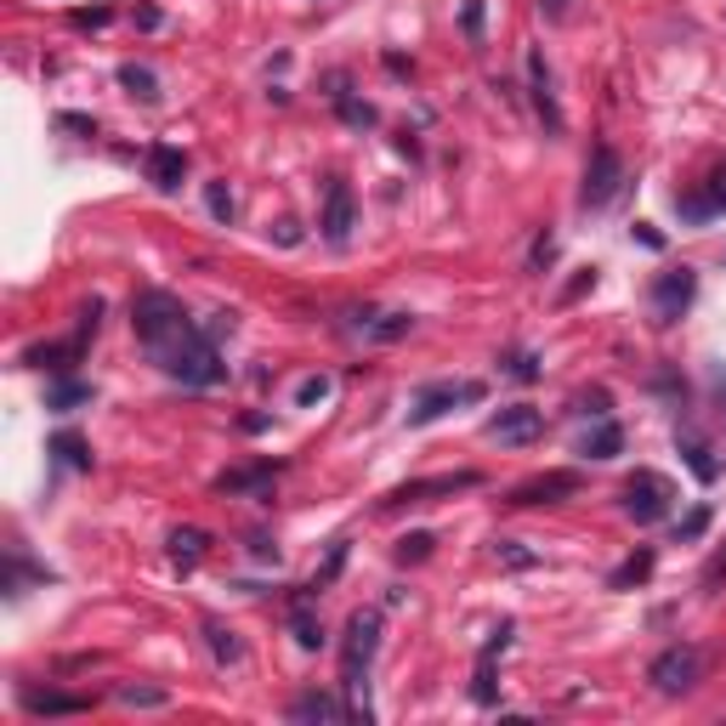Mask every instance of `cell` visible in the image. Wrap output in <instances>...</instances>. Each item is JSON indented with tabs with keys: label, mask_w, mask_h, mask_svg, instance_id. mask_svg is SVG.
Wrapping results in <instances>:
<instances>
[{
	"label": "cell",
	"mask_w": 726,
	"mask_h": 726,
	"mask_svg": "<svg viewBox=\"0 0 726 726\" xmlns=\"http://www.w3.org/2000/svg\"><path fill=\"white\" fill-rule=\"evenodd\" d=\"M148 353H154V364L170 374V381H182V386H216L221 374V358H216V341L199 330V323L188 318L182 330H170L160 346H148Z\"/></svg>",
	"instance_id": "6da1fadb"
},
{
	"label": "cell",
	"mask_w": 726,
	"mask_h": 726,
	"mask_svg": "<svg viewBox=\"0 0 726 726\" xmlns=\"http://www.w3.org/2000/svg\"><path fill=\"white\" fill-rule=\"evenodd\" d=\"M374 647H381V619L374 613H353L346 619V641H341V682L346 698H353V715L369 721V664H374Z\"/></svg>",
	"instance_id": "7a4b0ae2"
},
{
	"label": "cell",
	"mask_w": 726,
	"mask_h": 726,
	"mask_svg": "<svg viewBox=\"0 0 726 726\" xmlns=\"http://www.w3.org/2000/svg\"><path fill=\"white\" fill-rule=\"evenodd\" d=\"M647 682H653L664 698H682L692 692L698 682H704V647H692V641H675L664 647V653L647 664Z\"/></svg>",
	"instance_id": "3957f363"
},
{
	"label": "cell",
	"mask_w": 726,
	"mask_h": 726,
	"mask_svg": "<svg viewBox=\"0 0 726 726\" xmlns=\"http://www.w3.org/2000/svg\"><path fill=\"white\" fill-rule=\"evenodd\" d=\"M131 323H137V341L142 346H160L170 330H182L188 313H182V302L170 290H142L137 302H131Z\"/></svg>",
	"instance_id": "277c9868"
},
{
	"label": "cell",
	"mask_w": 726,
	"mask_h": 726,
	"mask_svg": "<svg viewBox=\"0 0 726 726\" xmlns=\"http://www.w3.org/2000/svg\"><path fill=\"white\" fill-rule=\"evenodd\" d=\"M675 506V483L659 477V471H636L631 483H624V517L636 522H664Z\"/></svg>",
	"instance_id": "5b68a950"
},
{
	"label": "cell",
	"mask_w": 726,
	"mask_h": 726,
	"mask_svg": "<svg viewBox=\"0 0 726 726\" xmlns=\"http://www.w3.org/2000/svg\"><path fill=\"white\" fill-rule=\"evenodd\" d=\"M477 483H483L477 471H443V477H415V483H404V488H392L381 506L397 511V506H425V499H455V494L477 488Z\"/></svg>",
	"instance_id": "8992f818"
},
{
	"label": "cell",
	"mask_w": 726,
	"mask_h": 726,
	"mask_svg": "<svg viewBox=\"0 0 726 726\" xmlns=\"http://www.w3.org/2000/svg\"><path fill=\"white\" fill-rule=\"evenodd\" d=\"M619 188H624V160H619V148H613V142H596V148H590V165H585L579 199H585L590 211H602Z\"/></svg>",
	"instance_id": "52a82bcc"
},
{
	"label": "cell",
	"mask_w": 726,
	"mask_h": 726,
	"mask_svg": "<svg viewBox=\"0 0 726 726\" xmlns=\"http://www.w3.org/2000/svg\"><path fill=\"white\" fill-rule=\"evenodd\" d=\"M477 397H483L477 381H432V386H420V392H415L409 425H432L437 415H448L455 404H477Z\"/></svg>",
	"instance_id": "ba28073f"
},
{
	"label": "cell",
	"mask_w": 726,
	"mask_h": 726,
	"mask_svg": "<svg viewBox=\"0 0 726 726\" xmlns=\"http://www.w3.org/2000/svg\"><path fill=\"white\" fill-rule=\"evenodd\" d=\"M573 494H579V471H539V477L517 483L506 494V506H517V511H528V506H562V499H573Z\"/></svg>",
	"instance_id": "9c48e42d"
},
{
	"label": "cell",
	"mask_w": 726,
	"mask_h": 726,
	"mask_svg": "<svg viewBox=\"0 0 726 726\" xmlns=\"http://www.w3.org/2000/svg\"><path fill=\"white\" fill-rule=\"evenodd\" d=\"M692 295H698V272L692 267L659 272V279H653V323H664V330H670V323L692 307Z\"/></svg>",
	"instance_id": "30bf717a"
},
{
	"label": "cell",
	"mask_w": 726,
	"mask_h": 726,
	"mask_svg": "<svg viewBox=\"0 0 726 726\" xmlns=\"http://www.w3.org/2000/svg\"><path fill=\"white\" fill-rule=\"evenodd\" d=\"M353 221H358V199H353V188L335 177L330 188H323V221H318V228H323L330 244H346V239H353Z\"/></svg>",
	"instance_id": "8fae6325"
},
{
	"label": "cell",
	"mask_w": 726,
	"mask_h": 726,
	"mask_svg": "<svg viewBox=\"0 0 726 726\" xmlns=\"http://www.w3.org/2000/svg\"><path fill=\"white\" fill-rule=\"evenodd\" d=\"M545 432V415L534 404H506L499 415H488V437L499 443H534Z\"/></svg>",
	"instance_id": "7c38bea8"
},
{
	"label": "cell",
	"mask_w": 726,
	"mask_h": 726,
	"mask_svg": "<svg viewBox=\"0 0 726 726\" xmlns=\"http://www.w3.org/2000/svg\"><path fill=\"white\" fill-rule=\"evenodd\" d=\"M182 177H188V154L177 142H154V148H148V182H154L160 193H177Z\"/></svg>",
	"instance_id": "4fadbf2b"
},
{
	"label": "cell",
	"mask_w": 726,
	"mask_h": 726,
	"mask_svg": "<svg viewBox=\"0 0 726 726\" xmlns=\"http://www.w3.org/2000/svg\"><path fill=\"white\" fill-rule=\"evenodd\" d=\"M511 636H517V624H499V631L483 641V653H477V682H471V698H477V704H494V659L499 653H506V647H511Z\"/></svg>",
	"instance_id": "5bb4252c"
},
{
	"label": "cell",
	"mask_w": 726,
	"mask_h": 726,
	"mask_svg": "<svg viewBox=\"0 0 726 726\" xmlns=\"http://www.w3.org/2000/svg\"><path fill=\"white\" fill-rule=\"evenodd\" d=\"M528 91H534V114L545 119V131L557 137L562 131V109H557V91H550V68L539 52H528Z\"/></svg>",
	"instance_id": "9a60e30c"
},
{
	"label": "cell",
	"mask_w": 726,
	"mask_h": 726,
	"mask_svg": "<svg viewBox=\"0 0 726 726\" xmlns=\"http://www.w3.org/2000/svg\"><path fill=\"white\" fill-rule=\"evenodd\" d=\"M358 330L369 341H397L415 330V313H358Z\"/></svg>",
	"instance_id": "2e32d148"
},
{
	"label": "cell",
	"mask_w": 726,
	"mask_h": 726,
	"mask_svg": "<svg viewBox=\"0 0 726 726\" xmlns=\"http://www.w3.org/2000/svg\"><path fill=\"white\" fill-rule=\"evenodd\" d=\"M341 715H346V710L335 704L330 692H302V698L290 704V721H313V726H330V721H341Z\"/></svg>",
	"instance_id": "e0dca14e"
},
{
	"label": "cell",
	"mask_w": 726,
	"mask_h": 726,
	"mask_svg": "<svg viewBox=\"0 0 726 726\" xmlns=\"http://www.w3.org/2000/svg\"><path fill=\"white\" fill-rule=\"evenodd\" d=\"M579 455H585V460H613V455H624V425H619V420H602V425H596V432L579 443Z\"/></svg>",
	"instance_id": "ac0fdd59"
},
{
	"label": "cell",
	"mask_w": 726,
	"mask_h": 726,
	"mask_svg": "<svg viewBox=\"0 0 726 726\" xmlns=\"http://www.w3.org/2000/svg\"><path fill=\"white\" fill-rule=\"evenodd\" d=\"M23 710H29V715H80V710H91V698H68V692H23Z\"/></svg>",
	"instance_id": "d6986e66"
},
{
	"label": "cell",
	"mask_w": 726,
	"mask_h": 726,
	"mask_svg": "<svg viewBox=\"0 0 726 726\" xmlns=\"http://www.w3.org/2000/svg\"><path fill=\"white\" fill-rule=\"evenodd\" d=\"M205 641H211V653H216L221 664H244V641H239L221 619H205Z\"/></svg>",
	"instance_id": "ffe728a7"
},
{
	"label": "cell",
	"mask_w": 726,
	"mask_h": 726,
	"mask_svg": "<svg viewBox=\"0 0 726 726\" xmlns=\"http://www.w3.org/2000/svg\"><path fill=\"white\" fill-rule=\"evenodd\" d=\"M290 636H295V647H302V653H318V647H323V624H318V613H313L307 602L290 613Z\"/></svg>",
	"instance_id": "44dd1931"
},
{
	"label": "cell",
	"mask_w": 726,
	"mask_h": 726,
	"mask_svg": "<svg viewBox=\"0 0 726 726\" xmlns=\"http://www.w3.org/2000/svg\"><path fill=\"white\" fill-rule=\"evenodd\" d=\"M272 477H279V466H250V471H228V477H216V488L221 494H250V488H262V483H272Z\"/></svg>",
	"instance_id": "7402d4cb"
},
{
	"label": "cell",
	"mask_w": 726,
	"mask_h": 726,
	"mask_svg": "<svg viewBox=\"0 0 726 726\" xmlns=\"http://www.w3.org/2000/svg\"><path fill=\"white\" fill-rule=\"evenodd\" d=\"M119 86L142 97V103H160V80H154V68H142V63H119Z\"/></svg>",
	"instance_id": "603a6c76"
},
{
	"label": "cell",
	"mask_w": 726,
	"mask_h": 726,
	"mask_svg": "<svg viewBox=\"0 0 726 726\" xmlns=\"http://www.w3.org/2000/svg\"><path fill=\"white\" fill-rule=\"evenodd\" d=\"M647 573H653V550H636V557H624L613 573H608V585L613 590H631V585H641Z\"/></svg>",
	"instance_id": "cb8c5ba5"
},
{
	"label": "cell",
	"mask_w": 726,
	"mask_h": 726,
	"mask_svg": "<svg viewBox=\"0 0 726 726\" xmlns=\"http://www.w3.org/2000/svg\"><path fill=\"white\" fill-rule=\"evenodd\" d=\"M682 455H687V466H692V477H698V483H715V477H721V460H715L698 437H682Z\"/></svg>",
	"instance_id": "d4e9b609"
},
{
	"label": "cell",
	"mask_w": 726,
	"mask_h": 726,
	"mask_svg": "<svg viewBox=\"0 0 726 726\" xmlns=\"http://www.w3.org/2000/svg\"><path fill=\"white\" fill-rule=\"evenodd\" d=\"M80 404H91L86 381H58L52 392H46V409H80Z\"/></svg>",
	"instance_id": "484cf974"
},
{
	"label": "cell",
	"mask_w": 726,
	"mask_h": 726,
	"mask_svg": "<svg viewBox=\"0 0 726 726\" xmlns=\"http://www.w3.org/2000/svg\"><path fill=\"white\" fill-rule=\"evenodd\" d=\"M52 455H58L63 466H74V471H91V455H86V443L74 437V432H58V437H52Z\"/></svg>",
	"instance_id": "4316f807"
},
{
	"label": "cell",
	"mask_w": 726,
	"mask_h": 726,
	"mask_svg": "<svg viewBox=\"0 0 726 726\" xmlns=\"http://www.w3.org/2000/svg\"><path fill=\"white\" fill-rule=\"evenodd\" d=\"M199 550H205V534H199V528H177V534H170V557H177V562H199Z\"/></svg>",
	"instance_id": "83f0119b"
},
{
	"label": "cell",
	"mask_w": 726,
	"mask_h": 726,
	"mask_svg": "<svg viewBox=\"0 0 726 726\" xmlns=\"http://www.w3.org/2000/svg\"><path fill=\"white\" fill-rule=\"evenodd\" d=\"M205 205H211V216L221 221V228H228V221H233V188L228 182H211L205 188Z\"/></svg>",
	"instance_id": "f1b7e54d"
},
{
	"label": "cell",
	"mask_w": 726,
	"mask_h": 726,
	"mask_svg": "<svg viewBox=\"0 0 726 726\" xmlns=\"http://www.w3.org/2000/svg\"><path fill=\"white\" fill-rule=\"evenodd\" d=\"M341 568H346V539H335V550H330V562H323V568L313 573V585H307V590H323V585H330V579H335V573H341Z\"/></svg>",
	"instance_id": "f546056e"
},
{
	"label": "cell",
	"mask_w": 726,
	"mask_h": 726,
	"mask_svg": "<svg viewBox=\"0 0 726 726\" xmlns=\"http://www.w3.org/2000/svg\"><path fill=\"white\" fill-rule=\"evenodd\" d=\"M432 557V534H409V539H397V562H425Z\"/></svg>",
	"instance_id": "4dcf8cb0"
},
{
	"label": "cell",
	"mask_w": 726,
	"mask_h": 726,
	"mask_svg": "<svg viewBox=\"0 0 726 726\" xmlns=\"http://www.w3.org/2000/svg\"><path fill=\"white\" fill-rule=\"evenodd\" d=\"M494 557H499V562H506V568H534V562H539V557H534V550H522L517 539H499V545H494Z\"/></svg>",
	"instance_id": "1f68e13d"
},
{
	"label": "cell",
	"mask_w": 726,
	"mask_h": 726,
	"mask_svg": "<svg viewBox=\"0 0 726 726\" xmlns=\"http://www.w3.org/2000/svg\"><path fill=\"white\" fill-rule=\"evenodd\" d=\"M335 103H341V119H346V125H374V109H369V103H358V97L335 91Z\"/></svg>",
	"instance_id": "d6a6232c"
},
{
	"label": "cell",
	"mask_w": 726,
	"mask_h": 726,
	"mask_svg": "<svg viewBox=\"0 0 726 726\" xmlns=\"http://www.w3.org/2000/svg\"><path fill=\"white\" fill-rule=\"evenodd\" d=\"M323 397H330V381H323V374H313V381H302V386H295V404H302V409L323 404Z\"/></svg>",
	"instance_id": "836d02e7"
},
{
	"label": "cell",
	"mask_w": 726,
	"mask_h": 726,
	"mask_svg": "<svg viewBox=\"0 0 726 726\" xmlns=\"http://www.w3.org/2000/svg\"><path fill=\"white\" fill-rule=\"evenodd\" d=\"M119 704H142V710H154V704H165V692H160V687H119Z\"/></svg>",
	"instance_id": "e575fe53"
},
{
	"label": "cell",
	"mask_w": 726,
	"mask_h": 726,
	"mask_svg": "<svg viewBox=\"0 0 726 726\" xmlns=\"http://www.w3.org/2000/svg\"><path fill=\"white\" fill-rule=\"evenodd\" d=\"M704 199H710V211H726V165H715V170H710Z\"/></svg>",
	"instance_id": "d590c367"
},
{
	"label": "cell",
	"mask_w": 726,
	"mask_h": 726,
	"mask_svg": "<svg viewBox=\"0 0 726 726\" xmlns=\"http://www.w3.org/2000/svg\"><path fill=\"white\" fill-rule=\"evenodd\" d=\"M710 528V506H698L687 522H682V528H675V539H698V534H704Z\"/></svg>",
	"instance_id": "8d00e7d4"
},
{
	"label": "cell",
	"mask_w": 726,
	"mask_h": 726,
	"mask_svg": "<svg viewBox=\"0 0 726 726\" xmlns=\"http://www.w3.org/2000/svg\"><path fill=\"white\" fill-rule=\"evenodd\" d=\"M511 374L517 381H539V358L534 353H511Z\"/></svg>",
	"instance_id": "74e56055"
},
{
	"label": "cell",
	"mask_w": 726,
	"mask_h": 726,
	"mask_svg": "<svg viewBox=\"0 0 726 726\" xmlns=\"http://www.w3.org/2000/svg\"><path fill=\"white\" fill-rule=\"evenodd\" d=\"M550 262H557V239H550V233H539V239H534V267L545 272Z\"/></svg>",
	"instance_id": "f35d334b"
},
{
	"label": "cell",
	"mask_w": 726,
	"mask_h": 726,
	"mask_svg": "<svg viewBox=\"0 0 726 726\" xmlns=\"http://www.w3.org/2000/svg\"><path fill=\"white\" fill-rule=\"evenodd\" d=\"M109 23V7H91V12H74V29H103Z\"/></svg>",
	"instance_id": "ab89813d"
},
{
	"label": "cell",
	"mask_w": 726,
	"mask_h": 726,
	"mask_svg": "<svg viewBox=\"0 0 726 726\" xmlns=\"http://www.w3.org/2000/svg\"><path fill=\"white\" fill-rule=\"evenodd\" d=\"M466 29H471V35L483 29V0H466Z\"/></svg>",
	"instance_id": "60d3db41"
},
{
	"label": "cell",
	"mask_w": 726,
	"mask_h": 726,
	"mask_svg": "<svg viewBox=\"0 0 726 726\" xmlns=\"http://www.w3.org/2000/svg\"><path fill=\"white\" fill-rule=\"evenodd\" d=\"M539 7H545L550 17H562V12H568V0H539Z\"/></svg>",
	"instance_id": "b9f144b4"
}]
</instances>
